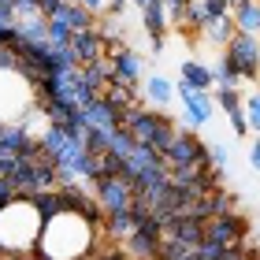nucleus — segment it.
<instances>
[{
	"label": "nucleus",
	"mask_w": 260,
	"mask_h": 260,
	"mask_svg": "<svg viewBox=\"0 0 260 260\" xmlns=\"http://www.w3.org/2000/svg\"><path fill=\"white\" fill-rule=\"evenodd\" d=\"M245 219L238 216V212H227V216H212L205 223V242H216L223 245V249H238V245L245 242Z\"/></svg>",
	"instance_id": "9"
},
{
	"label": "nucleus",
	"mask_w": 260,
	"mask_h": 260,
	"mask_svg": "<svg viewBox=\"0 0 260 260\" xmlns=\"http://www.w3.org/2000/svg\"><path fill=\"white\" fill-rule=\"evenodd\" d=\"M104 56L112 60V82H123L130 89H141V82L149 78V56L145 52L115 41V45H104Z\"/></svg>",
	"instance_id": "4"
},
{
	"label": "nucleus",
	"mask_w": 260,
	"mask_h": 260,
	"mask_svg": "<svg viewBox=\"0 0 260 260\" xmlns=\"http://www.w3.org/2000/svg\"><path fill=\"white\" fill-rule=\"evenodd\" d=\"M101 238V227L89 219L75 216V212H60L56 219H49L41 227V238H38V253L41 260H89L97 253V242Z\"/></svg>",
	"instance_id": "1"
},
{
	"label": "nucleus",
	"mask_w": 260,
	"mask_h": 260,
	"mask_svg": "<svg viewBox=\"0 0 260 260\" xmlns=\"http://www.w3.org/2000/svg\"><path fill=\"white\" fill-rule=\"evenodd\" d=\"M160 4H164V8H186L190 0H160Z\"/></svg>",
	"instance_id": "29"
},
{
	"label": "nucleus",
	"mask_w": 260,
	"mask_h": 260,
	"mask_svg": "<svg viewBox=\"0 0 260 260\" xmlns=\"http://www.w3.org/2000/svg\"><path fill=\"white\" fill-rule=\"evenodd\" d=\"M242 112H245V123H249V138H260V82L245 89Z\"/></svg>",
	"instance_id": "19"
},
{
	"label": "nucleus",
	"mask_w": 260,
	"mask_h": 260,
	"mask_svg": "<svg viewBox=\"0 0 260 260\" xmlns=\"http://www.w3.org/2000/svg\"><path fill=\"white\" fill-rule=\"evenodd\" d=\"M119 108H112L104 97H93L89 104H82L78 108V123L86 130H97V134H112V130H119Z\"/></svg>",
	"instance_id": "10"
},
{
	"label": "nucleus",
	"mask_w": 260,
	"mask_h": 260,
	"mask_svg": "<svg viewBox=\"0 0 260 260\" xmlns=\"http://www.w3.org/2000/svg\"><path fill=\"white\" fill-rule=\"evenodd\" d=\"M89 193L97 197V205H101V212L108 216V212H126L130 205H134V182L130 179H123V175H101V179H93L89 182Z\"/></svg>",
	"instance_id": "7"
},
{
	"label": "nucleus",
	"mask_w": 260,
	"mask_h": 260,
	"mask_svg": "<svg viewBox=\"0 0 260 260\" xmlns=\"http://www.w3.org/2000/svg\"><path fill=\"white\" fill-rule=\"evenodd\" d=\"M34 152H38V138L22 123L0 126V156H34Z\"/></svg>",
	"instance_id": "11"
},
{
	"label": "nucleus",
	"mask_w": 260,
	"mask_h": 260,
	"mask_svg": "<svg viewBox=\"0 0 260 260\" xmlns=\"http://www.w3.org/2000/svg\"><path fill=\"white\" fill-rule=\"evenodd\" d=\"M193 260H197V256H193Z\"/></svg>",
	"instance_id": "33"
},
{
	"label": "nucleus",
	"mask_w": 260,
	"mask_h": 260,
	"mask_svg": "<svg viewBox=\"0 0 260 260\" xmlns=\"http://www.w3.org/2000/svg\"><path fill=\"white\" fill-rule=\"evenodd\" d=\"M126 8H130V0H104V15H112V19H123Z\"/></svg>",
	"instance_id": "24"
},
{
	"label": "nucleus",
	"mask_w": 260,
	"mask_h": 260,
	"mask_svg": "<svg viewBox=\"0 0 260 260\" xmlns=\"http://www.w3.org/2000/svg\"><path fill=\"white\" fill-rule=\"evenodd\" d=\"M141 101H145V108H152V112H168L175 104V82L156 75V71H149V78L141 82Z\"/></svg>",
	"instance_id": "12"
},
{
	"label": "nucleus",
	"mask_w": 260,
	"mask_h": 260,
	"mask_svg": "<svg viewBox=\"0 0 260 260\" xmlns=\"http://www.w3.org/2000/svg\"><path fill=\"white\" fill-rule=\"evenodd\" d=\"M227 4H231V11H234V8H242V4H253V0H227Z\"/></svg>",
	"instance_id": "30"
},
{
	"label": "nucleus",
	"mask_w": 260,
	"mask_h": 260,
	"mask_svg": "<svg viewBox=\"0 0 260 260\" xmlns=\"http://www.w3.org/2000/svg\"><path fill=\"white\" fill-rule=\"evenodd\" d=\"M15 260H41V256H15Z\"/></svg>",
	"instance_id": "32"
},
{
	"label": "nucleus",
	"mask_w": 260,
	"mask_h": 260,
	"mask_svg": "<svg viewBox=\"0 0 260 260\" xmlns=\"http://www.w3.org/2000/svg\"><path fill=\"white\" fill-rule=\"evenodd\" d=\"M234 26H238V34H253V38H260V4L253 0V4H242L231 11Z\"/></svg>",
	"instance_id": "17"
},
{
	"label": "nucleus",
	"mask_w": 260,
	"mask_h": 260,
	"mask_svg": "<svg viewBox=\"0 0 260 260\" xmlns=\"http://www.w3.org/2000/svg\"><path fill=\"white\" fill-rule=\"evenodd\" d=\"M45 219L38 216L30 197H15L0 208V256L15 260V256H34L38 253Z\"/></svg>",
	"instance_id": "2"
},
{
	"label": "nucleus",
	"mask_w": 260,
	"mask_h": 260,
	"mask_svg": "<svg viewBox=\"0 0 260 260\" xmlns=\"http://www.w3.org/2000/svg\"><path fill=\"white\" fill-rule=\"evenodd\" d=\"M179 82H186L190 89H201V93H212V67L197 56H186L179 63Z\"/></svg>",
	"instance_id": "15"
},
{
	"label": "nucleus",
	"mask_w": 260,
	"mask_h": 260,
	"mask_svg": "<svg viewBox=\"0 0 260 260\" xmlns=\"http://www.w3.org/2000/svg\"><path fill=\"white\" fill-rule=\"evenodd\" d=\"M175 101L182 104V115L175 119L179 130H197L212 123V115H216V104H212V93H201V89H190L186 82H175Z\"/></svg>",
	"instance_id": "5"
},
{
	"label": "nucleus",
	"mask_w": 260,
	"mask_h": 260,
	"mask_svg": "<svg viewBox=\"0 0 260 260\" xmlns=\"http://www.w3.org/2000/svg\"><path fill=\"white\" fill-rule=\"evenodd\" d=\"M119 130H126L134 145L164 152L171 145V138H175L179 126H175V119L168 112H152V108H145V101H141V104H134V108H126L119 115Z\"/></svg>",
	"instance_id": "3"
},
{
	"label": "nucleus",
	"mask_w": 260,
	"mask_h": 260,
	"mask_svg": "<svg viewBox=\"0 0 260 260\" xmlns=\"http://www.w3.org/2000/svg\"><path fill=\"white\" fill-rule=\"evenodd\" d=\"M201 4H205V11H208L212 19H216V15H227V11H231L227 0H201Z\"/></svg>",
	"instance_id": "25"
},
{
	"label": "nucleus",
	"mask_w": 260,
	"mask_h": 260,
	"mask_svg": "<svg viewBox=\"0 0 260 260\" xmlns=\"http://www.w3.org/2000/svg\"><path fill=\"white\" fill-rule=\"evenodd\" d=\"M71 34H75V30H71L60 15L49 19V45H52V49H63V45H71Z\"/></svg>",
	"instance_id": "22"
},
{
	"label": "nucleus",
	"mask_w": 260,
	"mask_h": 260,
	"mask_svg": "<svg viewBox=\"0 0 260 260\" xmlns=\"http://www.w3.org/2000/svg\"><path fill=\"white\" fill-rule=\"evenodd\" d=\"M130 4H134V8L141 11V8H149V4H152V0H130Z\"/></svg>",
	"instance_id": "31"
},
{
	"label": "nucleus",
	"mask_w": 260,
	"mask_h": 260,
	"mask_svg": "<svg viewBox=\"0 0 260 260\" xmlns=\"http://www.w3.org/2000/svg\"><path fill=\"white\" fill-rule=\"evenodd\" d=\"M19 193H15V186H11L8 179H0V208H4L8 205V201H15Z\"/></svg>",
	"instance_id": "27"
},
{
	"label": "nucleus",
	"mask_w": 260,
	"mask_h": 260,
	"mask_svg": "<svg viewBox=\"0 0 260 260\" xmlns=\"http://www.w3.org/2000/svg\"><path fill=\"white\" fill-rule=\"evenodd\" d=\"M164 164H168V171L171 168H208V141H201L193 130H175V138H171V145L160 152Z\"/></svg>",
	"instance_id": "6"
},
{
	"label": "nucleus",
	"mask_w": 260,
	"mask_h": 260,
	"mask_svg": "<svg viewBox=\"0 0 260 260\" xmlns=\"http://www.w3.org/2000/svg\"><path fill=\"white\" fill-rule=\"evenodd\" d=\"M78 71H82V78H86L97 93H104V86L112 82V60H108V56H104V60H93V63H82Z\"/></svg>",
	"instance_id": "18"
},
{
	"label": "nucleus",
	"mask_w": 260,
	"mask_h": 260,
	"mask_svg": "<svg viewBox=\"0 0 260 260\" xmlns=\"http://www.w3.org/2000/svg\"><path fill=\"white\" fill-rule=\"evenodd\" d=\"M242 97H245V89H212V104L227 115L242 108Z\"/></svg>",
	"instance_id": "21"
},
{
	"label": "nucleus",
	"mask_w": 260,
	"mask_h": 260,
	"mask_svg": "<svg viewBox=\"0 0 260 260\" xmlns=\"http://www.w3.org/2000/svg\"><path fill=\"white\" fill-rule=\"evenodd\" d=\"M245 156H249V168H253V171H260V138H253V141H249Z\"/></svg>",
	"instance_id": "26"
},
{
	"label": "nucleus",
	"mask_w": 260,
	"mask_h": 260,
	"mask_svg": "<svg viewBox=\"0 0 260 260\" xmlns=\"http://www.w3.org/2000/svg\"><path fill=\"white\" fill-rule=\"evenodd\" d=\"M227 119H231V130H234L238 138H249V123H245V112H242V108H238V112H231Z\"/></svg>",
	"instance_id": "23"
},
{
	"label": "nucleus",
	"mask_w": 260,
	"mask_h": 260,
	"mask_svg": "<svg viewBox=\"0 0 260 260\" xmlns=\"http://www.w3.org/2000/svg\"><path fill=\"white\" fill-rule=\"evenodd\" d=\"M52 19H56V15H52ZM60 19H63L75 34H78V30H93V26H97V15H89V11L82 8V4H71V0H67V8L60 11Z\"/></svg>",
	"instance_id": "20"
},
{
	"label": "nucleus",
	"mask_w": 260,
	"mask_h": 260,
	"mask_svg": "<svg viewBox=\"0 0 260 260\" xmlns=\"http://www.w3.org/2000/svg\"><path fill=\"white\" fill-rule=\"evenodd\" d=\"M234 34H238V26H234V19H231V11H227V15L208 19L205 26H201V34H197V38L205 41V45H212V49H219V52H223V49L231 45V38H234Z\"/></svg>",
	"instance_id": "14"
},
{
	"label": "nucleus",
	"mask_w": 260,
	"mask_h": 260,
	"mask_svg": "<svg viewBox=\"0 0 260 260\" xmlns=\"http://www.w3.org/2000/svg\"><path fill=\"white\" fill-rule=\"evenodd\" d=\"M223 56L234 63L242 82H249V86L260 82V38H253V34H234L231 45L223 49Z\"/></svg>",
	"instance_id": "8"
},
{
	"label": "nucleus",
	"mask_w": 260,
	"mask_h": 260,
	"mask_svg": "<svg viewBox=\"0 0 260 260\" xmlns=\"http://www.w3.org/2000/svg\"><path fill=\"white\" fill-rule=\"evenodd\" d=\"M71 4H82L89 15H104V0H71Z\"/></svg>",
	"instance_id": "28"
},
{
	"label": "nucleus",
	"mask_w": 260,
	"mask_h": 260,
	"mask_svg": "<svg viewBox=\"0 0 260 260\" xmlns=\"http://www.w3.org/2000/svg\"><path fill=\"white\" fill-rule=\"evenodd\" d=\"M71 52H75L78 67H82V63H93V60H104V41H101L97 26H93V30L71 34Z\"/></svg>",
	"instance_id": "13"
},
{
	"label": "nucleus",
	"mask_w": 260,
	"mask_h": 260,
	"mask_svg": "<svg viewBox=\"0 0 260 260\" xmlns=\"http://www.w3.org/2000/svg\"><path fill=\"white\" fill-rule=\"evenodd\" d=\"M208 67H212V89H242V86H245L242 75L234 71V63H231L223 52H219Z\"/></svg>",
	"instance_id": "16"
}]
</instances>
